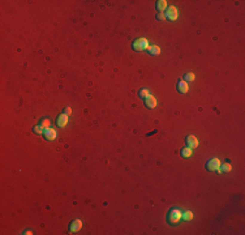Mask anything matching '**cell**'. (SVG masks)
Here are the masks:
<instances>
[{"mask_svg": "<svg viewBox=\"0 0 245 235\" xmlns=\"http://www.w3.org/2000/svg\"><path fill=\"white\" fill-rule=\"evenodd\" d=\"M181 218H183V212L180 210L179 208H175V209H171L170 213H168L167 222L170 223V225H177Z\"/></svg>", "mask_w": 245, "mask_h": 235, "instance_id": "cell-1", "label": "cell"}, {"mask_svg": "<svg viewBox=\"0 0 245 235\" xmlns=\"http://www.w3.org/2000/svg\"><path fill=\"white\" fill-rule=\"evenodd\" d=\"M147 47H149V42H147L146 38H138V39H136V41H133V43H132V48L137 52L146 51Z\"/></svg>", "mask_w": 245, "mask_h": 235, "instance_id": "cell-2", "label": "cell"}, {"mask_svg": "<svg viewBox=\"0 0 245 235\" xmlns=\"http://www.w3.org/2000/svg\"><path fill=\"white\" fill-rule=\"evenodd\" d=\"M205 167H206L207 171L214 172V171H217V170L220 167V161H219L218 158H211V160H209V161L206 162Z\"/></svg>", "mask_w": 245, "mask_h": 235, "instance_id": "cell-3", "label": "cell"}, {"mask_svg": "<svg viewBox=\"0 0 245 235\" xmlns=\"http://www.w3.org/2000/svg\"><path fill=\"white\" fill-rule=\"evenodd\" d=\"M166 14V19H168L170 21H175L177 20V9L175 8V7H168L167 8V12L164 13Z\"/></svg>", "mask_w": 245, "mask_h": 235, "instance_id": "cell-4", "label": "cell"}, {"mask_svg": "<svg viewBox=\"0 0 245 235\" xmlns=\"http://www.w3.org/2000/svg\"><path fill=\"white\" fill-rule=\"evenodd\" d=\"M81 227H82L81 219H74V221H72L71 225H69V233H71V234L78 233V231L81 230Z\"/></svg>", "mask_w": 245, "mask_h": 235, "instance_id": "cell-5", "label": "cell"}, {"mask_svg": "<svg viewBox=\"0 0 245 235\" xmlns=\"http://www.w3.org/2000/svg\"><path fill=\"white\" fill-rule=\"evenodd\" d=\"M43 136H45V139L47 141H53L56 139L57 133L53 128H48V129H45V133H43Z\"/></svg>", "mask_w": 245, "mask_h": 235, "instance_id": "cell-6", "label": "cell"}, {"mask_svg": "<svg viewBox=\"0 0 245 235\" xmlns=\"http://www.w3.org/2000/svg\"><path fill=\"white\" fill-rule=\"evenodd\" d=\"M67 124H68V115H65V114L59 115L57 119H56V125H57V127L63 128V127H65Z\"/></svg>", "mask_w": 245, "mask_h": 235, "instance_id": "cell-7", "label": "cell"}, {"mask_svg": "<svg viewBox=\"0 0 245 235\" xmlns=\"http://www.w3.org/2000/svg\"><path fill=\"white\" fill-rule=\"evenodd\" d=\"M177 92L181 93V94L188 93V92H189V85H188V82H185L184 80H180V81L177 82Z\"/></svg>", "mask_w": 245, "mask_h": 235, "instance_id": "cell-8", "label": "cell"}, {"mask_svg": "<svg viewBox=\"0 0 245 235\" xmlns=\"http://www.w3.org/2000/svg\"><path fill=\"white\" fill-rule=\"evenodd\" d=\"M145 106H146L147 108H155V107H157V99H155V97L150 94L147 98H145Z\"/></svg>", "mask_w": 245, "mask_h": 235, "instance_id": "cell-9", "label": "cell"}, {"mask_svg": "<svg viewBox=\"0 0 245 235\" xmlns=\"http://www.w3.org/2000/svg\"><path fill=\"white\" fill-rule=\"evenodd\" d=\"M186 144H188V146L190 148V149H196V148L198 146V140H197V137L193 136V135L188 136V137H186Z\"/></svg>", "mask_w": 245, "mask_h": 235, "instance_id": "cell-10", "label": "cell"}, {"mask_svg": "<svg viewBox=\"0 0 245 235\" xmlns=\"http://www.w3.org/2000/svg\"><path fill=\"white\" fill-rule=\"evenodd\" d=\"M146 51L149 52L150 55L157 56V55H159V54H160V48H159V47H158V46L154 45V46H149V47H147V50H146Z\"/></svg>", "mask_w": 245, "mask_h": 235, "instance_id": "cell-11", "label": "cell"}, {"mask_svg": "<svg viewBox=\"0 0 245 235\" xmlns=\"http://www.w3.org/2000/svg\"><path fill=\"white\" fill-rule=\"evenodd\" d=\"M166 8H167V1H166V0H159V1H157V10L159 13H163Z\"/></svg>", "mask_w": 245, "mask_h": 235, "instance_id": "cell-12", "label": "cell"}, {"mask_svg": "<svg viewBox=\"0 0 245 235\" xmlns=\"http://www.w3.org/2000/svg\"><path fill=\"white\" fill-rule=\"evenodd\" d=\"M180 155H181L183 158H189L190 155H192V149H190L189 146H185L183 148L181 151H180Z\"/></svg>", "mask_w": 245, "mask_h": 235, "instance_id": "cell-13", "label": "cell"}, {"mask_svg": "<svg viewBox=\"0 0 245 235\" xmlns=\"http://www.w3.org/2000/svg\"><path fill=\"white\" fill-rule=\"evenodd\" d=\"M39 124L42 125L43 128L45 129H48V128H51V122H50V119H47V118H43L42 120H41V123Z\"/></svg>", "mask_w": 245, "mask_h": 235, "instance_id": "cell-14", "label": "cell"}, {"mask_svg": "<svg viewBox=\"0 0 245 235\" xmlns=\"http://www.w3.org/2000/svg\"><path fill=\"white\" fill-rule=\"evenodd\" d=\"M219 169L222 170V172H223V171L229 172V171L232 170V166H231V163H229V162H226V163H223V165L220 163V167H219Z\"/></svg>", "mask_w": 245, "mask_h": 235, "instance_id": "cell-15", "label": "cell"}, {"mask_svg": "<svg viewBox=\"0 0 245 235\" xmlns=\"http://www.w3.org/2000/svg\"><path fill=\"white\" fill-rule=\"evenodd\" d=\"M138 95H140V98L145 99V98H147V97L150 95V93H149V90H147V89H140Z\"/></svg>", "mask_w": 245, "mask_h": 235, "instance_id": "cell-16", "label": "cell"}, {"mask_svg": "<svg viewBox=\"0 0 245 235\" xmlns=\"http://www.w3.org/2000/svg\"><path fill=\"white\" fill-rule=\"evenodd\" d=\"M183 218L185 219V221H192L193 219V213L190 210H185L183 213Z\"/></svg>", "mask_w": 245, "mask_h": 235, "instance_id": "cell-17", "label": "cell"}, {"mask_svg": "<svg viewBox=\"0 0 245 235\" xmlns=\"http://www.w3.org/2000/svg\"><path fill=\"white\" fill-rule=\"evenodd\" d=\"M194 78H196V76H194V73H186V75H184V81L185 82H192L194 81Z\"/></svg>", "mask_w": 245, "mask_h": 235, "instance_id": "cell-18", "label": "cell"}, {"mask_svg": "<svg viewBox=\"0 0 245 235\" xmlns=\"http://www.w3.org/2000/svg\"><path fill=\"white\" fill-rule=\"evenodd\" d=\"M33 131H34V133H37V135H43V133H45V128L39 124V125H35L33 128Z\"/></svg>", "mask_w": 245, "mask_h": 235, "instance_id": "cell-19", "label": "cell"}, {"mask_svg": "<svg viewBox=\"0 0 245 235\" xmlns=\"http://www.w3.org/2000/svg\"><path fill=\"white\" fill-rule=\"evenodd\" d=\"M157 20H158V21H163V20H166V14H164V12H163V13H158V14H157Z\"/></svg>", "mask_w": 245, "mask_h": 235, "instance_id": "cell-20", "label": "cell"}, {"mask_svg": "<svg viewBox=\"0 0 245 235\" xmlns=\"http://www.w3.org/2000/svg\"><path fill=\"white\" fill-rule=\"evenodd\" d=\"M64 114L68 115V116H69V115H72V108H71V107H65V108H64Z\"/></svg>", "mask_w": 245, "mask_h": 235, "instance_id": "cell-21", "label": "cell"}]
</instances>
